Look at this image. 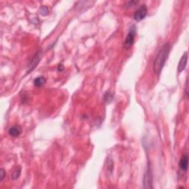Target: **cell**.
I'll return each mask as SVG.
<instances>
[{
  "label": "cell",
  "instance_id": "5",
  "mask_svg": "<svg viewBox=\"0 0 189 189\" xmlns=\"http://www.w3.org/2000/svg\"><path fill=\"white\" fill-rule=\"evenodd\" d=\"M188 53L187 52H185L184 54L182 56L181 59H180V62H179L178 66H177V71L179 72H181L185 69L186 65H187L188 62Z\"/></svg>",
  "mask_w": 189,
  "mask_h": 189
},
{
  "label": "cell",
  "instance_id": "9",
  "mask_svg": "<svg viewBox=\"0 0 189 189\" xmlns=\"http://www.w3.org/2000/svg\"><path fill=\"white\" fill-rule=\"evenodd\" d=\"M45 82H46V79L43 76L38 77V78H35L33 81L34 85L37 87H41V86H43L44 84H45Z\"/></svg>",
  "mask_w": 189,
  "mask_h": 189
},
{
  "label": "cell",
  "instance_id": "11",
  "mask_svg": "<svg viewBox=\"0 0 189 189\" xmlns=\"http://www.w3.org/2000/svg\"><path fill=\"white\" fill-rule=\"evenodd\" d=\"M112 99H113V94H112V93H111L109 91L106 92L105 93L104 95V100L105 101H106V103H110L112 100Z\"/></svg>",
  "mask_w": 189,
  "mask_h": 189
},
{
  "label": "cell",
  "instance_id": "2",
  "mask_svg": "<svg viewBox=\"0 0 189 189\" xmlns=\"http://www.w3.org/2000/svg\"><path fill=\"white\" fill-rule=\"evenodd\" d=\"M136 34H137V28H136V26L133 25L130 28L129 31L127 34L126 38L125 39V41H124L123 47L126 49H129L134 44Z\"/></svg>",
  "mask_w": 189,
  "mask_h": 189
},
{
  "label": "cell",
  "instance_id": "10",
  "mask_svg": "<svg viewBox=\"0 0 189 189\" xmlns=\"http://www.w3.org/2000/svg\"><path fill=\"white\" fill-rule=\"evenodd\" d=\"M38 13H39L40 15H41V16H47L49 13V9L48 7H47V6H41V7H40L39 10H38Z\"/></svg>",
  "mask_w": 189,
  "mask_h": 189
},
{
  "label": "cell",
  "instance_id": "4",
  "mask_svg": "<svg viewBox=\"0 0 189 189\" xmlns=\"http://www.w3.org/2000/svg\"><path fill=\"white\" fill-rule=\"evenodd\" d=\"M148 9L146 4H143L134 13V19L137 22H140L143 20L147 15Z\"/></svg>",
  "mask_w": 189,
  "mask_h": 189
},
{
  "label": "cell",
  "instance_id": "3",
  "mask_svg": "<svg viewBox=\"0 0 189 189\" xmlns=\"http://www.w3.org/2000/svg\"><path fill=\"white\" fill-rule=\"evenodd\" d=\"M152 183H153V176H152L150 164L149 163L147 164V168H146L144 177H143V188H153Z\"/></svg>",
  "mask_w": 189,
  "mask_h": 189
},
{
  "label": "cell",
  "instance_id": "13",
  "mask_svg": "<svg viewBox=\"0 0 189 189\" xmlns=\"http://www.w3.org/2000/svg\"><path fill=\"white\" fill-rule=\"evenodd\" d=\"M4 177H5V171L3 168H1L0 169V182H1L4 180Z\"/></svg>",
  "mask_w": 189,
  "mask_h": 189
},
{
  "label": "cell",
  "instance_id": "14",
  "mask_svg": "<svg viewBox=\"0 0 189 189\" xmlns=\"http://www.w3.org/2000/svg\"><path fill=\"white\" fill-rule=\"evenodd\" d=\"M137 1H128V2L126 4V7H131L132 6H134V4H137Z\"/></svg>",
  "mask_w": 189,
  "mask_h": 189
},
{
  "label": "cell",
  "instance_id": "8",
  "mask_svg": "<svg viewBox=\"0 0 189 189\" xmlns=\"http://www.w3.org/2000/svg\"><path fill=\"white\" fill-rule=\"evenodd\" d=\"M40 58H41V56H40L39 53H37L36 55L34 56V57L32 58L30 63L29 65V72H31L37 66V64H38L40 61Z\"/></svg>",
  "mask_w": 189,
  "mask_h": 189
},
{
  "label": "cell",
  "instance_id": "7",
  "mask_svg": "<svg viewBox=\"0 0 189 189\" xmlns=\"http://www.w3.org/2000/svg\"><path fill=\"white\" fill-rule=\"evenodd\" d=\"M22 133V128L19 126H14L11 127L9 128L8 134L9 135L12 136V137H19Z\"/></svg>",
  "mask_w": 189,
  "mask_h": 189
},
{
  "label": "cell",
  "instance_id": "16",
  "mask_svg": "<svg viewBox=\"0 0 189 189\" xmlns=\"http://www.w3.org/2000/svg\"><path fill=\"white\" fill-rule=\"evenodd\" d=\"M63 65L62 64H60L58 66V71H60V72H61L62 70H63Z\"/></svg>",
  "mask_w": 189,
  "mask_h": 189
},
{
  "label": "cell",
  "instance_id": "12",
  "mask_svg": "<svg viewBox=\"0 0 189 189\" xmlns=\"http://www.w3.org/2000/svg\"><path fill=\"white\" fill-rule=\"evenodd\" d=\"M20 174H21V168H17V169L15 170V171H13V174H12V179H13V180H16V179L19 178Z\"/></svg>",
  "mask_w": 189,
  "mask_h": 189
},
{
  "label": "cell",
  "instance_id": "6",
  "mask_svg": "<svg viewBox=\"0 0 189 189\" xmlns=\"http://www.w3.org/2000/svg\"><path fill=\"white\" fill-rule=\"evenodd\" d=\"M188 157L187 154H183L181 157L179 163L180 169L183 171H186L188 170Z\"/></svg>",
  "mask_w": 189,
  "mask_h": 189
},
{
  "label": "cell",
  "instance_id": "1",
  "mask_svg": "<svg viewBox=\"0 0 189 189\" xmlns=\"http://www.w3.org/2000/svg\"><path fill=\"white\" fill-rule=\"evenodd\" d=\"M170 51H171V45L169 43H166L162 47V48L159 50L155 58L154 62L153 69L154 72L157 75H159L163 68L165 63L166 62L167 58L169 56Z\"/></svg>",
  "mask_w": 189,
  "mask_h": 189
},
{
  "label": "cell",
  "instance_id": "15",
  "mask_svg": "<svg viewBox=\"0 0 189 189\" xmlns=\"http://www.w3.org/2000/svg\"><path fill=\"white\" fill-rule=\"evenodd\" d=\"M186 84H185V94H186V96H188V78H187V79H186Z\"/></svg>",
  "mask_w": 189,
  "mask_h": 189
}]
</instances>
